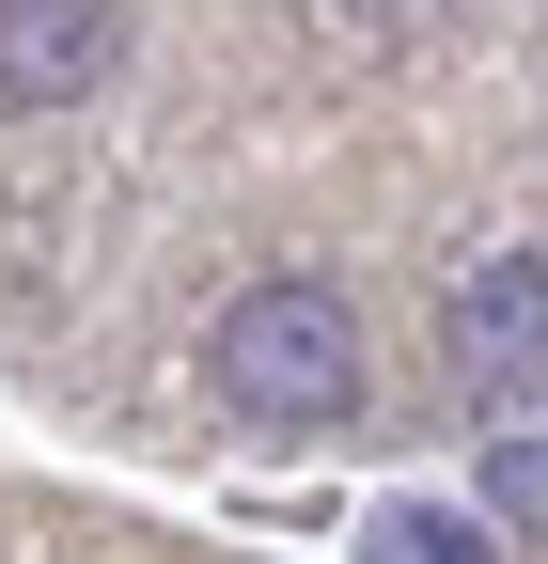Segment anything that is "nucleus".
<instances>
[{
    "mask_svg": "<svg viewBox=\"0 0 548 564\" xmlns=\"http://www.w3.org/2000/svg\"><path fill=\"white\" fill-rule=\"evenodd\" d=\"M204 377H220L235 423H266V440H314V423H346L361 408V314H346V282H251V299L204 329Z\"/></svg>",
    "mask_w": 548,
    "mask_h": 564,
    "instance_id": "obj_1",
    "label": "nucleus"
},
{
    "mask_svg": "<svg viewBox=\"0 0 548 564\" xmlns=\"http://www.w3.org/2000/svg\"><path fill=\"white\" fill-rule=\"evenodd\" d=\"M533 486H548V470H533Z\"/></svg>",
    "mask_w": 548,
    "mask_h": 564,
    "instance_id": "obj_5",
    "label": "nucleus"
},
{
    "mask_svg": "<svg viewBox=\"0 0 548 564\" xmlns=\"http://www.w3.org/2000/svg\"><path fill=\"white\" fill-rule=\"evenodd\" d=\"M439 361H454V392H486V408L548 377V251H486L454 282V299H439Z\"/></svg>",
    "mask_w": 548,
    "mask_h": 564,
    "instance_id": "obj_2",
    "label": "nucleus"
},
{
    "mask_svg": "<svg viewBox=\"0 0 548 564\" xmlns=\"http://www.w3.org/2000/svg\"><path fill=\"white\" fill-rule=\"evenodd\" d=\"M125 63V17H95V0H0V110H79L110 95Z\"/></svg>",
    "mask_w": 548,
    "mask_h": 564,
    "instance_id": "obj_3",
    "label": "nucleus"
},
{
    "mask_svg": "<svg viewBox=\"0 0 548 564\" xmlns=\"http://www.w3.org/2000/svg\"><path fill=\"white\" fill-rule=\"evenodd\" d=\"M361 564H502V533L470 502H376L361 518Z\"/></svg>",
    "mask_w": 548,
    "mask_h": 564,
    "instance_id": "obj_4",
    "label": "nucleus"
}]
</instances>
